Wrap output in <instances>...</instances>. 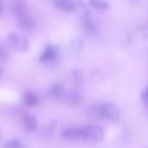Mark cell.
Segmentation results:
<instances>
[{"mask_svg": "<svg viewBox=\"0 0 148 148\" xmlns=\"http://www.w3.org/2000/svg\"><path fill=\"white\" fill-rule=\"evenodd\" d=\"M4 148H23V147H22V144H21V142L18 140V139L13 138V139H9L8 142H5Z\"/></svg>", "mask_w": 148, "mask_h": 148, "instance_id": "5bb4252c", "label": "cell"}, {"mask_svg": "<svg viewBox=\"0 0 148 148\" xmlns=\"http://www.w3.org/2000/svg\"><path fill=\"white\" fill-rule=\"evenodd\" d=\"M72 79L74 82V84H81L82 83V79H83V74H82L81 70H73L72 72Z\"/></svg>", "mask_w": 148, "mask_h": 148, "instance_id": "9a60e30c", "label": "cell"}, {"mask_svg": "<svg viewBox=\"0 0 148 148\" xmlns=\"http://www.w3.org/2000/svg\"><path fill=\"white\" fill-rule=\"evenodd\" d=\"M56 56H57V49L52 46H48V47H46V49H44L43 52H42L40 61L42 62H51L56 59Z\"/></svg>", "mask_w": 148, "mask_h": 148, "instance_id": "52a82bcc", "label": "cell"}, {"mask_svg": "<svg viewBox=\"0 0 148 148\" xmlns=\"http://www.w3.org/2000/svg\"><path fill=\"white\" fill-rule=\"evenodd\" d=\"M94 109L95 114L100 118H104L108 121H117L121 117V110L113 103H105L101 105H96V107H91Z\"/></svg>", "mask_w": 148, "mask_h": 148, "instance_id": "6da1fadb", "label": "cell"}, {"mask_svg": "<svg viewBox=\"0 0 148 148\" xmlns=\"http://www.w3.org/2000/svg\"><path fill=\"white\" fill-rule=\"evenodd\" d=\"M62 99H64L66 103H69V104L77 105V104H79V103H81V94H79L75 88H74V90H69V91H64Z\"/></svg>", "mask_w": 148, "mask_h": 148, "instance_id": "5b68a950", "label": "cell"}, {"mask_svg": "<svg viewBox=\"0 0 148 148\" xmlns=\"http://www.w3.org/2000/svg\"><path fill=\"white\" fill-rule=\"evenodd\" d=\"M12 9L13 13L17 18H21L23 16L27 14V10H26V4L22 0H13L12 1Z\"/></svg>", "mask_w": 148, "mask_h": 148, "instance_id": "8992f818", "label": "cell"}, {"mask_svg": "<svg viewBox=\"0 0 148 148\" xmlns=\"http://www.w3.org/2000/svg\"><path fill=\"white\" fill-rule=\"evenodd\" d=\"M55 7L64 12H73L75 9V4L72 0H55Z\"/></svg>", "mask_w": 148, "mask_h": 148, "instance_id": "ba28073f", "label": "cell"}, {"mask_svg": "<svg viewBox=\"0 0 148 148\" xmlns=\"http://www.w3.org/2000/svg\"><path fill=\"white\" fill-rule=\"evenodd\" d=\"M8 40H9L10 46L18 52H25L29 48V40L26 36L21 35L17 33H10L8 35Z\"/></svg>", "mask_w": 148, "mask_h": 148, "instance_id": "7a4b0ae2", "label": "cell"}, {"mask_svg": "<svg viewBox=\"0 0 148 148\" xmlns=\"http://www.w3.org/2000/svg\"><path fill=\"white\" fill-rule=\"evenodd\" d=\"M87 130H88V140L99 143V142H101L105 136V131L101 126L90 125V126H87Z\"/></svg>", "mask_w": 148, "mask_h": 148, "instance_id": "3957f363", "label": "cell"}, {"mask_svg": "<svg viewBox=\"0 0 148 148\" xmlns=\"http://www.w3.org/2000/svg\"><path fill=\"white\" fill-rule=\"evenodd\" d=\"M17 20H18V26H20L22 30H25V31L33 30V27H34V20L29 14L23 16V17H21V18H17Z\"/></svg>", "mask_w": 148, "mask_h": 148, "instance_id": "8fae6325", "label": "cell"}, {"mask_svg": "<svg viewBox=\"0 0 148 148\" xmlns=\"http://www.w3.org/2000/svg\"><path fill=\"white\" fill-rule=\"evenodd\" d=\"M0 74H1V70H0Z\"/></svg>", "mask_w": 148, "mask_h": 148, "instance_id": "d6986e66", "label": "cell"}, {"mask_svg": "<svg viewBox=\"0 0 148 148\" xmlns=\"http://www.w3.org/2000/svg\"><path fill=\"white\" fill-rule=\"evenodd\" d=\"M64 86L60 83H55L52 84L51 87H49L48 90V95L52 97V99H60V97H62V95H64Z\"/></svg>", "mask_w": 148, "mask_h": 148, "instance_id": "7c38bea8", "label": "cell"}, {"mask_svg": "<svg viewBox=\"0 0 148 148\" xmlns=\"http://www.w3.org/2000/svg\"><path fill=\"white\" fill-rule=\"evenodd\" d=\"M143 100L146 101V104L148 105V86H147V88L144 90V92H143Z\"/></svg>", "mask_w": 148, "mask_h": 148, "instance_id": "e0dca14e", "label": "cell"}, {"mask_svg": "<svg viewBox=\"0 0 148 148\" xmlns=\"http://www.w3.org/2000/svg\"><path fill=\"white\" fill-rule=\"evenodd\" d=\"M90 4L92 8L99 10H107L109 9V3L105 1V0H90Z\"/></svg>", "mask_w": 148, "mask_h": 148, "instance_id": "4fadbf2b", "label": "cell"}, {"mask_svg": "<svg viewBox=\"0 0 148 148\" xmlns=\"http://www.w3.org/2000/svg\"><path fill=\"white\" fill-rule=\"evenodd\" d=\"M61 136L65 140H77L81 139V127H65L61 133Z\"/></svg>", "mask_w": 148, "mask_h": 148, "instance_id": "277c9868", "label": "cell"}, {"mask_svg": "<svg viewBox=\"0 0 148 148\" xmlns=\"http://www.w3.org/2000/svg\"><path fill=\"white\" fill-rule=\"evenodd\" d=\"M7 59H8V53H7V51H5L3 47H0V62H4V61H7Z\"/></svg>", "mask_w": 148, "mask_h": 148, "instance_id": "2e32d148", "label": "cell"}, {"mask_svg": "<svg viewBox=\"0 0 148 148\" xmlns=\"http://www.w3.org/2000/svg\"><path fill=\"white\" fill-rule=\"evenodd\" d=\"M22 100H23V104H25L26 107H30V108L38 105V103H39L38 95H36L35 92H33V91H27V92H26V94L23 95Z\"/></svg>", "mask_w": 148, "mask_h": 148, "instance_id": "9c48e42d", "label": "cell"}, {"mask_svg": "<svg viewBox=\"0 0 148 148\" xmlns=\"http://www.w3.org/2000/svg\"><path fill=\"white\" fill-rule=\"evenodd\" d=\"M22 122H23V126H25L26 130L29 131H33L36 129L38 126V121H36V117L33 114H25L22 117Z\"/></svg>", "mask_w": 148, "mask_h": 148, "instance_id": "30bf717a", "label": "cell"}, {"mask_svg": "<svg viewBox=\"0 0 148 148\" xmlns=\"http://www.w3.org/2000/svg\"><path fill=\"white\" fill-rule=\"evenodd\" d=\"M3 10H4V3L3 0H0V13H3Z\"/></svg>", "mask_w": 148, "mask_h": 148, "instance_id": "ac0fdd59", "label": "cell"}]
</instances>
